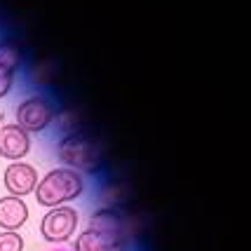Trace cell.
I'll use <instances>...</instances> for the list:
<instances>
[{"label":"cell","mask_w":251,"mask_h":251,"mask_svg":"<svg viewBox=\"0 0 251 251\" xmlns=\"http://www.w3.org/2000/svg\"><path fill=\"white\" fill-rule=\"evenodd\" d=\"M56 155L59 160L73 169V172H94L99 167V160H101V153H99V146L92 139L82 136V134H71L66 136L64 141L59 143L56 148Z\"/></svg>","instance_id":"cell-2"},{"label":"cell","mask_w":251,"mask_h":251,"mask_svg":"<svg viewBox=\"0 0 251 251\" xmlns=\"http://www.w3.org/2000/svg\"><path fill=\"white\" fill-rule=\"evenodd\" d=\"M28 221V207L22 197H0V228L5 232H17Z\"/></svg>","instance_id":"cell-8"},{"label":"cell","mask_w":251,"mask_h":251,"mask_svg":"<svg viewBox=\"0 0 251 251\" xmlns=\"http://www.w3.org/2000/svg\"><path fill=\"white\" fill-rule=\"evenodd\" d=\"M75 251H127L125 235H113V232H99V230H85L77 235Z\"/></svg>","instance_id":"cell-7"},{"label":"cell","mask_w":251,"mask_h":251,"mask_svg":"<svg viewBox=\"0 0 251 251\" xmlns=\"http://www.w3.org/2000/svg\"><path fill=\"white\" fill-rule=\"evenodd\" d=\"M50 251H68V249H50Z\"/></svg>","instance_id":"cell-13"},{"label":"cell","mask_w":251,"mask_h":251,"mask_svg":"<svg viewBox=\"0 0 251 251\" xmlns=\"http://www.w3.org/2000/svg\"><path fill=\"white\" fill-rule=\"evenodd\" d=\"M31 151V136L19 125L0 127V157H7L12 162H22Z\"/></svg>","instance_id":"cell-6"},{"label":"cell","mask_w":251,"mask_h":251,"mask_svg":"<svg viewBox=\"0 0 251 251\" xmlns=\"http://www.w3.org/2000/svg\"><path fill=\"white\" fill-rule=\"evenodd\" d=\"M38 186V172L35 167L26 162H12L7 169H5V188L7 193L14 197H26L31 195Z\"/></svg>","instance_id":"cell-5"},{"label":"cell","mask_w":251,"mask_h":251,"mask_svg":"<svg viewBox=\"0 0 251 251\" xmlns=\"http://www.w3.org/2000/svg\"><path fill=\"white\" fill-rule=\"evenodd\" d=\"M12 80H14V75L0 68V99L7 97V92L12 89Z\"/></svg>","instance_id":"cell-12"},{"label":"cell","mask_w":251,"mask_h":251,"mask_svg":"<svg viewBox=\"0 0 251 251\" xmlns=\"http://www.w3.org/2000/svg\"><path fill=\"white\" fill-rule=\"evenodd\" d=\"M0 251H24V237L19 232H0Z\"/></svg>","instance_id":"cell-11"},{"label":"cell","mask_w":251,"mask_h":251,"mask_svg":"<svg viewBox=\"0 0 251 251\" xmlns=\"http://www.w3.org/2000/svg\"><path fill=\"white\" fill-rule=\"evenodd\" d=\"M77 228V211L73 207H54L40 221V232L47 242H68Z\"/></svg>","instance_id":"cell-3"},{"label":"cell","mask_w":251,"mask_h":251,"mask_svg":"<svg viewBox=\"0 0 251 251\" xmlns=\"http://www.w3.org/2000/svg\"><path fill=\"white\" fill-rule=\"evenodd\" d=\"M33 193H35V200L40 207H64L66 202H73L85 193V181L73 169L56 167L52 172H47L43 178H38V186Z\"/></svg>","instance_id":"cell-1"},{"label":"cell","mask_w":251,"mask_h":251,"mask_svg":"<svg viewBox=\"0 0 251 251\" xmlns=\"http://www.w3.org/2000/svg\"><path fill=\"white\" fill-rule=\"evenodd\" d=\"M19 66H22V50L10 40L0 43V68L14 75Z\"/></svg>","instance_id":"cell-10"},{"label":"cell","mask_w":251,"mask_h":251,"mask_svg":"<svg viewBox=\"0 0 251 251\" xmlns=\"http://www.w3.org/2000/svg\"><path fill=\"white\" fill-rule=\"evenodd\" d=\"M89 230H99V232H113V235H125V223H122L120 214L113 209H101L89 219Z\"/></svg>","instance_id":"cell-9"},{"label":"cell","mask_w":251,"mask_h":251,"mask_svg":"<svg viewBox=\"0 0 251 251\" xmlns=\"http://www.w3.org/2000/svg\"><path fill=\"white\" fill-rule=\"evenodd\" d=\"M54 118V108L45 97H28L17 106V122L26 134L31 131H43Z\"/></svg>","instance_id":"cell-4"}]
</instances>
